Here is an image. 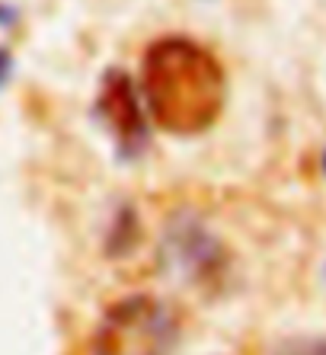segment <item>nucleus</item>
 <instances>
[{
    "mask_svg": "<svg viewBox=\"0 0 326 355\" xmlns=\"http://www.w3.org/2000/svg\"><path fill=\"white\" fill-rule=\"evenodd\" d=\"M141 96L160 132L196 138L214 128L228 106V71L192 35H160L141 58Z\"/></svg>",
    "mask_w": 326,
    "mask_h": 355,
    "instance_id": "f257e3e1",
    "label": "nucleus"
},
{
    "mask_svg": "<svg viewBox=\"0 0 326 355\" xmlns=\"http://www.w3.org/2000/svg\"><path fill=\"white\" fill-rule=\"evenodd\" d=\"M180 323L176 314L151 295H128L96 323L93 355H173Z\"/></svg>",
    "mask_w": 326,
    "mask_h": 355,
    "instance_id": "f03ea898",
    "label": "nucleus"
},
{
    "mask_svg": "<svg viewBox=\"0 0 326 355\" xmlns=\"http://www.w3.org/2000/svg\"><path fill=\"white\" fill-rule=\"evenodd\" d=\"M96 119L109 132L122 160H135L147 150L151 128H147V106L135 80L119 67H109L96 93Z\"/></svg>",
    "mask_w": 326,
    "mask_h": 355,
    "instance_id": "7ed1b4c3",
    "label": "nucleus"
},
{
    "mask_svg": "<svg viewBox=\"0 0 326 355\" xmlns=\"http://www.w3.org/2000/svg\"><path fill=\"white\" fill-rule=\"evenodd\" d=\"M166 243L173 250V263L180 266L186 275H192V279L202 282L221 269V247L196 221L173 224V234Z\"/></svg>",
    "mask_w": 326,
    "mask_h": 355,
    "instance_id": "20e7f679",
    "label": "nucleus"
},
{
    "mask_svg": "<svg viewBox=\"0 0 326 355\" xmlns=\"http://www.w3.org/2000/svg\"><path fill=\"white\" fill-rule=\"evenodd\" d=\"M272 355H326V336H294L272 349Z\"/></svg>",
    "mask_w": 326,
    "mask_h": 355,
    "instance_id": "39448f33",
    "label": "nucleus"
},
{
    "mask_svg": "<svg viewBox=\"0 0 326 355\" xmlns=\"http://www.w3.org/2000/svg\"><path fill=\"white\" fill-rule=\"evenodd\" d=\"M13 67H17V58H13V51L7 49V45H0V90L10 83V77H13Z\"/></svg>",
    "mask_w": 326,
    "mask_h": 355,
    "instance_id": "423d86ee",
    "label": "nucleus"
},
{
    "mask_svg": "<svg viewBox=\"0 0 326 355\" xmlns=\"http://www.w3.org/2000/svg\"><path fill=\"white\" fill-rule=\"evenodd\" d=\"M17 19V13H13V7H7V3H0V26H10Z\"/></svg>",
    "mask_w": 326,
    "mask_h": 355,
    "instance_id": "0eeeda50",
    "label": "nucleus"
},
{
    "mask_svg": "<svg viewBox=\"0 0 326 355\" xmlns=\"http://www.w3.org/2000/svg\"><path fill=\"white\" fill-rule=\"evenodd\" d=\"M323 173H326V154H323Z\"/></svg>",
    "mask_w": 326,
    "mask_h": 355,
    "instance_id": "6e6552de",
    "label": "nucleus"
}]
</instances>
